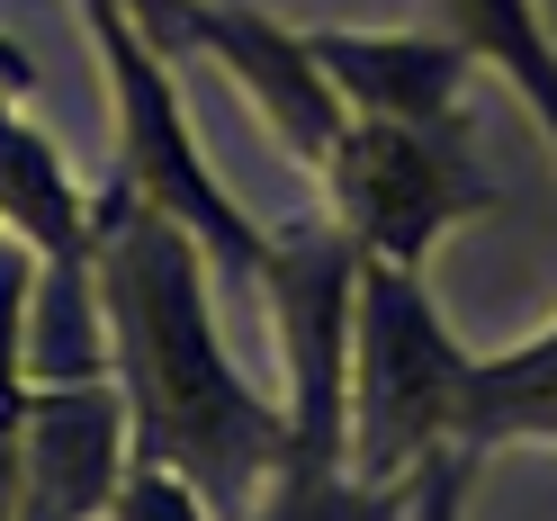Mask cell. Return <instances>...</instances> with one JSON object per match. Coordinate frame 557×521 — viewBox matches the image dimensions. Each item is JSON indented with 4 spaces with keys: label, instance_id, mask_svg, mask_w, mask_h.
I'll return each instance as SVG.
<instances>
[{
    "label": "cell",
    "instance_id": "obj_1",
    "mask_svg": "<svg viewBox=\"0 0 557 521\" xmlns=\"http://www.w3.org/2000/svg\"><path fill=\"white\" fill-rule=\"evenodd\" d=\"M90 288L135 459L181 468L216 521H243L288 459V413L225 360L198 234L126 189L90 198Z\"/></svg>",
    "mask_w": 557,
    "mask_h": 521
},
{
    "label": "cell",
    "instance_id": "obj_14",
    "mask_svg": "<svg viewBox=\"0 0 557 521\" xmlns=\"http://www.w3.org/2000/svg\"><path fill=\"white\" fill-rule=\"evenodd\" d=\"M117 10L145 27L162 54H181V46H189V10H198V0H117Z\"/></svg>",
    "mask_w": 557,
    "mask_h": 521
},
{
    "label": "cell",
    "instance_id": "obj_12",
    "mask_svg": "<svg viewBox=\"0 0 557 521\" xmlns=\"http://www.w3.org/2000/svg\"><path fill=\"white\" fill-rule=\"evenodd\" d=\"M99 521H216V512H207V495H198L181 468L126 459V476H117V495H109V512H99Z\"/></svg>",
    "mask_w": 557,
    "mask_h": 521
},
{
    "label": "cell",
    "instance_id": "obj_6",
    "mask_svg": "<svg viewBox=\"0 0 557 521\" xmlns=\"http://www.w3.org/2000/svg\"><path fill=\"white\" fill-rule=\"evenodd\" d=\"M135 459L117 377H27V423H18V504L54 521H99Z\"/></svg>",
    "mask_w": 557,
    "mask_h": 521
},
{
    "label": "cell",
    "instance_id": "obj_9",
    "mask_svg": "<svg viewBox=\"0 0 557 521\" xmlns=\"http://www.w3.org/2000/svg\"><path fill=\"white\" fill-rule=\"evenodd\" d=\"M423 27L449 37L468 63H495L557 153V46L540 27V0H423Z\"/></svg>",
    "mask_w": 557,
    "mask_h": 521
},
{
    "label": "cell",
    "instance_id": "obj_7",
    "mask_svg": "<svg viewBox=\"0 0 557 521\" xmlns=\"http://www.w3.org/2000/svg\"><path fill=\"white\" fill-rule=\"evenodd\" d=\"M189 46H207L243 82V99L261 109V126L306 171H324V153L342 145V99L324 82V63L306 54V37H288L278 18L243 10V0H198V10H189Z\"/></svg>",
    "mask_w": 557,
    "mask_h": 521
},
{
    "label": "cell",
    "instance_id": "obj_10",
    "mask_svg": "<svg viewBox=\"0 0 557 521\" xmlns=\"http://www.w3.org/2000/svg\"><path fill=\"white\" fill-rule=\"evenodd\" d=\"M459 449H504V441H548L557 449V324L531 333L504 360H476L459 377Z\"/></svg>",
    "mask_w": 557,
    "mask_h": 521
},
{
    "label": "cell",
    "instance_id": "obj_11",
    "mask_svg": "<svg viewBox=\"0 0 557 521\" xmlns=\"http://www.w3.org/2000/svg\"><path fill=\"white\" fill-rule=\"evenodd\" d=\"M243 521H405V485H360L351 459H278Z\"/></svg>",
    "mask_w": 557,
    "mask_h": 521
},
{
    "label": "cell",
    "instance_id": "obj_5",
    "mask_svg": "<svg viewBox=\"0 0 557 521\" xmlns=\"http://www.w3.org/2000/svg\"><path fill=\"white\" fill-rule=\"evenodd\" d=\"M252 280L270 288V333L288 369V459H342L351 432V297H360V243L333 216L288 225L261 243Z\"/></svg>",
    "mask_w": 557,
    "mask_h": 521
},
{
    "label": "cell",
    "instance_id": "obj_16",
    "mask_svg": "<svg viewBox=\"0 0 557 521\" xmlns=\"http://www.w3.org/2000/svg\"><path fill=\"white\" fill-rule=\"evenodd\" d=\"M18 521H54V512H37V504H18Z\"/></svg>",
    "mask_w": 557,
    "mask_h": 521
},
{
    "label": "cell",
    "instance_id": "obj_3",
    "mask_svg": "<svg viewBox=\"0 0 557 521\" xmlns=\"http://www.w3.org/2000/svg\"><path fill=\"white\" fill-rule=\"evenodd\" d=\"M90 37H99V73H109V117H117V189L162 207V216H181L198 234V252L216 270H261V225L234 207V189L216 181V162L198 153L189 135V109L181 90H171V63L162 46L135 27L117 0H82Z\"/></svg>",
    "mask_w": 557,
    "mask_h": 521
},
{
    "label": "cell",
    "instance_id": "obj_2",
    "mask_svg": "<svg viewBox=\"0 0 557 521\" xmlns=\"http://www.w3.org/2000/svg\"><path fill=\"white\" fill-rule=\"evenodd\" d=\"M459 377L468 351L432 315V297L396 261H360L351 297V432L342 459L360 485H405L432 449H459Z\"/></svg>",
    "mask_w": 557,
    "mask_h": 521
},
{
    "label": "cell",
    "instance_id": "obj_15",
    "mask_svg": "<svg viewBox=\"0 0 557 521\" xmlns=\"http://www.w3.org/2000/svg\"><path fill=\"white\" fill-rule=\"evenodd\" d=\"M27 90H37V63H27L18 37H0V99H27Z\"/></svg>",
    "mask_w": 557,
    "mask_h": 521
},
{
    "label": "cell",
    "instance_id": "obj_8",
    "mask_svg": "<svg viewBox=\"0 0 557 521\" xmlns=\"http://www.w3.org/2000/svg\"><path fill=\"white\" fill-rule=\"evenodd\" d=\"M306 54L324 63V82L342 99V117H396V126H432L459 117V90L476 63L432 37V27H405V37H360V27H315Z\"/></svg>",
    "mask_w": 557,
    "mask_h": 521
},
{
    "label": "cell",
    "instance_id": "obj_4",
    "mask_svg": "<svg viewBox=\"0 0 557 521\" xmlns=\"http://www.w3.org/2000/svg\"><path fill=\"white\" fill-rule=\"evenodd\" d=\"M324 216L360 243V261L423 270L449 225L495 207V181L459 117L396 126V117H342V145L324 153Z\"/></svg>",
    "mask_w": 557,
    "mask_h": 521
},
{
    "label": "cell",
    "instance_id": "obj_13",
    "mask_svg": "<svg viewBox=\"0 0 557 521\" xmlns=\"http://www.w3.org/2000/svg\"><path fill=\"white\" fill-rule=\"evenodd\" d=\"M468 468H476V449H432L405 476V521H468Z\"/></svg>",
    "mask_w": 557,
    "mask_h": 521
}]
</instances>
